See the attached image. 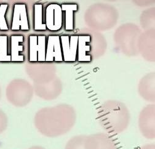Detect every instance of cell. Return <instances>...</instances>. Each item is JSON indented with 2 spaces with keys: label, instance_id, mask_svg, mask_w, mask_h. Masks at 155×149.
<instances>
[{
  "label": "cell",
  "instance_id": "cell-1",
  "mask_svg": "<svg viewBox=\"0 0 155 149\" xmlns=\"http://www.w3.org/2000/svg\"><path fill=\"white\" fill-rule=\"evenodd\" d=\"M73 120L71 110L61 108L52 111L41 113L38 123L41 131L48 136H55L64 133Z\"/></svg>",
  "mask_w": 155,
  "mask_h": 149
},
{
  "label": "cell",
  "instance_id": "cell-6",
  "mask_svg": "<svg viewBox=\"0 0 155 149\" xmlns=\"http://www.w3.org/2000/svg\"><path fill=\"white\" fill-rule=\"evenodd\" d=\"M29 22L27 6L25 4L17 3L14 5L11 30L13 31L29 30Z\"/></svg>",
  "mask_w": 155,
  "mask_h": 149
},
{
  "label": "cell",
  "instance_id": "cell-17",
  "mask_svg": "<svg viewBox=\"0 0 155 149\" xmlns=\"http://www.w3.org/2000/svg\"><path fill=\"white\" fill-rule=\"evenodd\" d=\"M140 149H155V146L154 144H146L140 147Z\"/></svg>",
  "mask_w": 155,
  "mask_h": 149
},
{
  "label": "cell",
  "instance_id": "cell-2",
  "mask_svg": "<svg viewBox=\"0 0 155 149\" xmlns=\"http://www.w3.org/2000/svg\"><path fill=\"white\" fill-rule=\"evenodd\" d=\"M103 121L105 126L111 131H120L127 124L126 111L116 104H110L104 108Z\"/></svg>",
  "mask_w": 155,
  "mask_h": 149
},
{
  "label": "cell",
  "instance_id": "cell-13",
  "mask_svg": "<svg viewBox=\"0 0 155 149\" xmlns=\"http://www.w3.org/2000/svg\"><path fill=\"white\" fill-rule=\"evenodd\" d=\"M43 6L42 4L34 5V30L36 31L46 30L45 22L43 21Z\"/></svg>",
  "mask_w": 155,
  "mask_h": 149
},
{
  "label": "cell",
  "instance_id": "cell-18",
  "mask_svg": "<svg viewBox=\"0 0 155 149\" xmlns=\"http://www.w3.org/2000/svg\"><path fill=\"white\" fill-rule=\"evenodd\" d=\"M3 123H4L3 117L1 115L0 116V129H2L3 127Z\"/></svg>",
  "mask_w": 155,
  "mask_h": 149
},
{
  "label": "cell",
  "instance_id": "cell-3",
  "mask_svg": "<svg viewBox=\"0 0 155 149\" xmlns=\"http://www.w3.org/2000/svg\"><path fill=\"white\" fill-rule=\"evenodd\" d=\"M46 43L45 35H30L29 36L28 60L30 62H45Z\"/></svg>",
  "mask_w": 155,
  "mask_h": 149
},
{
  "label": "cell",
  "instance_id": "cell-9",
  "mask_svg": "<svg viewBox=\"0 0 155 149\" xmlns=\"http://www.w3.org/2000/svg\"><path fill=\"white\" fill-rule=\"evenodd\" d=\"M91 43V37L90 35H78L76 61L80 62H90L92 61V56L90 54Z\"/></svg>",
  "mask_w": 155,
  "mask_h": 149
},
{
  "label": "cell",
  "instance_id": "cell-7",
  "mask_svg": "<svg viewBox=\"0 0 155 149\" xmlns=\"http://www.w3.org/2000/svg\"><path fill=\"white\" fill-rule=\"evenodd\" d=\"M62 62L63 55L59 35H49L47 40L45 62Z\"/></svg>",
  "mask_w": 155,
  "mask_h": 149
},
{
  "label": "cell",
  "instance_id": "cell-4",
  "mask_svg": "<svg viewBox=\"0 0 155 149\" xmlns=\"http://www.w3.org/2000/svg\"><path fill=\"white\" fill-rule=\"evenodd\" d=\"M63 16L61 5L57 3L49 5L45 11V24L47 29L52 31L60 30L63 26Z\"/></svg>",
  "mask_w": 155,
  "mask_h": 149
},
{
  "label": "cell",
  "instance_id": "cell-5",
  "mask_svg": "<svg viewBox=\"0 0 155 149\" xmlns=\"http://www.w3.org/2000/svg\"><path fill=\"white\" fill-rule=\"evenodd\" d=\"M64 61L75 62L77 60L78 35L60 36Z\"/></svg>",
  "mask_w": 155,
  "mask_h": 149
},
{
  "label": "cell",
  "instance_id": "cell-16",
  "mask_svg": "<svg viewBox=\"0 0 155 149\" xmlns=\"http://www.w3.org/2000/svg\"><path fill=\"white\" fill-rule=\"evenodd\" d=\"M8 8V4H2L0 5V30H9L5 18V14L6 13Z\"/></svg>",
  "mask_w": 155,
  "mask_h": 149
},
{
  "label": "cell",
  "instance_id": "cell-15",
  "mask_svg": "<svg viewBox=\"0 0 155 149\" xmlns=\"http://www.w3.org/2000/svg\"><path fill=\"white\" fill-rule=\"evenodd\" d=\"M85 141L84 137H74L68 141L65 149H85Z\"/></svg>",
  "mask_w": 155,
  "mask_h": 149
},
{
  "label": "cell",
  "instance_id": "cell-14",
  "mask_svg": "<svg viewBox=\"0 0 155 149\" xmlns=\"http://www.w3.org/2000/svg\"><path fill=\"white\" fill-rule=\"evenodd\" d=\"M11 55L8 54V36H0V62H11Z\"/></svg>",
  "mask_w": 155,
  "mask_h": 149
},
{
  "label": "cell",
  "instance_id": "cell-12",
  "mask_svg": "<svg viewBox=\"0 0 155 149\" xmlns=\"http://www.w3.org/2000/svg\"><path fill=\"white\" fill-rule=\"evenodd\" d=\"M153 113L152 109H148L143 113L141 120V127L143 134L148 139H154Z\"/></svg>",
  "mask_w": 155,
  "mask_h": 149
},
{
  "label": "cell",
  "instance_id": "cell-10",
  "mask_svg": "<svg viewBox=\"0 0 155 149\" xmlns=\"http://www.w3.org/2000/svg\"><path fill=\"white\" fill-rule=\"evenodd\" d=\"M24 37L22 35H12L11 36V62H24V55L20 52L24 51Z\"/></svg>",
  "mask_w": 155,
  "mask_h": 149
},
{
  "label": "cell",
  "instance_id": "cell-19",
  "mask_svg": "<svg viewBox=\"0 0 155 149\" xmlns=\"http://www.w3.org/2000/svg\"><path fill=\"white\" fill-rule=\"evenodd\" d=\"M28 149H45V148L41 146H33Z\"/></svg>",
  "mask_w": 155,
  "mask_h": 149
},
{
  "label": "cell",
  "instance_id": "cell-11",
  "mask_svg": "<svg viewBox=\"0 0 155 149\" xmlns=\"http://www.w3.org/2000/svg\"><path fill=\"white\" fill-rule=\"evenodd\" d=\"M63 14L65 13V29L72 31L74 29V14L78 9L75 3H64L61 5Z\"/></svg>",
  "mask_w": 155,
  "mask_h": 149
},
{
  "label": "cell",
  "instance_id": "cell-8",
  "mask_svg": "<svg viewBox=\"0 0 155 149\" xmlns=\"http://www.w3.org/2000/svg\"><path fill=\"white\" fill-rule=\"evenodd\" d=\"M85 149H118L117 145L110 137L97 134L86 139Z\"/></svg>",
  "mask_w": 155,
  "mask_h": 149
}]
</instances>
